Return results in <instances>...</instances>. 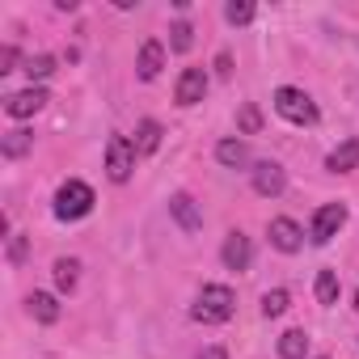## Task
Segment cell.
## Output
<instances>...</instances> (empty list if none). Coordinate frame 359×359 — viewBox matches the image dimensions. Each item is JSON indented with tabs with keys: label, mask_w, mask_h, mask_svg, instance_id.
Segmentation results:
<instances>
[{
	"label": "cell",
	"mask_w": 359,
	"mask_h": 359,
	"mask_svg": "<svg viewBox=\"0 0 359 359\" xmlns=\"http://www.w3.org/2000/svg\"><path fill=\"white\" fill-rule=\"evenodd\" d=\"M195 321H208V325H220V321H229L233 313H237V296H233V287H224V283H208L203 292H199V300H195Z\"/></svg>",
	"instance_id": "obj_1"
},
{
	"label": "cell",
	"mask_w": 359,
	"mask_h": 359,
	"mask_svg": "<svg viewBox=\"0 0 359 359\" xmlns=\"http://www.w3.org/2000/svg\"><path fill=\"white\" fill-rule=\"evenodd\" d=\"M275 110H279L287 123H296V127L317 123V106H313V97H309L304 89H292V85L275 89Z\"/></svg>",
	"instance_id": "obj_2"
},
{
	"label": "cell",
	"mask_w": 359,
	"mask_h": 359,
	"mask_svg": "<svg viewBox=\"0 0 359 359\" xmlns=\"http://www.w3.org/2000/svg\"><path fill=\"white\" fill-rule=\"evenodd\" d=\"M93 212V191L85 187V182H64L60 191H55V216L60 220H81V216H89Z\"/></svg>",
	"instance_id": "obj_3"
},
{
	"label": "cell",
	"mask_w": 359,
	"mask_h": 359,
	"mask_svg": "<svg viewBox=\"0 0 359 359\" xmlns=\"http://www.w3.org/2000/svg\"><path fill=\"white\" fill-rule=\"evenodd\" d=\"M135 169V148L127 135H110L106 144V173H110V182H127Z\"/></svg>",
	"instance_id": "obj_4"
},
{
	"label": "cell",
	"mask_w": 359,
	"mask_h": 359,
	"mask_svg": "<svg viewBox=\"0 0 359 359\" xmlns=\"http://www.w3.org/2000/svg\"><path fill=\"white\" fill-rule=\"evenodd\" d=\"M47 102H51V93L39 89V85H30V89H22V93H9V97H5V114H9V118H30V114H39Z\"/></svg>",
	"instance_id": "obj_5"
},
{
	"label": "cell",
	"mask_w": 359,
	"mask_h": 359,
	"mask_svg": "<svg viewBox=\"0 0 359 359\" xmlns=\"http://www.w3.org/2000/svg\"><path fill=\"white\" fill-rule=\"evenodd\" d=\"M342 224H346V208H342V203H325V208H317L309 237H313L317 245H325L330 237H338V229H342Z\"/></svg>",
	"instance_id": "obj_6"
},
{
	"label": "cell",
	"mask_w": 359,
	"mask_h": 359,
	"mask_svg": "<svg viewBox=\"0 0 359 359\" xmlns=\"http://www.w3.org/2000/svg\"><path fill=\"white\" fill-rule=\"evenodd\" d=\"M250 173H254V191L266 195V199H279L283 187H287V173H283V165H275V161H258Z\"/></svg>",
	"instance_id": "obj_7"
},
{
	"label": "cell",
	"mask_w": 359,
	"mask_h": 359,
	"mask_svg": "<svg viewBox=\"0 0 359 359\" xmlns=\"http://www.w3.org/2000/svg\"><path fill=\"white\" fill-rule=\"evenodd\" d=\"M203 93H208V72L203 68H187L182 76H177V89H173L177 106H199Z\"/></svg>",
	"instance_id": "obj_8"
},
{
	"label": "cell",
	"mask_w": 359,
	"mask_h": 359,
	"mask_svg": "<svg viewBox=\"0 0 359 359\" xmlns=\"http://www.w3.org/2000/svg\"><path fill=\"white\" fill-rule=\"evenodd\" d=\"M266 233H271V245H275L279 254H296V250L304 245V233H300V224H296V220H287V216H275Z\"/></svg>",
	"instance_id": "obj_9"
},
{
	"label": "cell",
	"mask_w": 359,
	"mask_h": 359,
	"mask_svg": "<svg viewBox=\"0 0 359 359\" xmlns=\"http://www.w3.org/2000/svg\"><path fill=\"white\" fill-rule=\"evenodd\" d=\"M220 258H224L229 271H250V262H254V245H250V237H245V233H229Z\"/></svg>",
	"instance_id": "obj_10"
},
{
	"label": "cell",
	"mask_w": 359,
	"mask_h": 359,
	"mask_svg": "<svg viewBox=\"0 0 359 359\" xmlns=\"http://www.w3.org/2000/svg\"><path fill=\"white\" fill-rule=\"evenodd\" d=\"M169 216L182 224L187 233H199V229H203V216H199V208H195V199H191L187 191H177V195L169 199Z\"/></svg>",
	"instance_id": "obj_11"
},
{
	"label": "cell",
	"mask_w": 359,
	"mask_h": 359,
	"mask_svg": "<svg viewBox=\"0 0 359 359\" xmlns=\"http://www.w3.org/2000/svg\"><path fill=\"white\" fill-rule=\"evenodd\" d=\"M161 68H165V47H161L156 39H148V43L140 47L135 76H140V81H156V76H161Z\"/></svg>",
	"instance_id": "obj_12"
},
{
	"label": "cell",
	"mask_w": 359,
	"mask_h": 359,
	"mask_svg": "<svg viewBox=\"0 0 359 359\" xmlns=\"http://www.w3.org/2000/svg\"><path fill=\"white\" fill-rule=\"evenodd\" d=\"M359 165V140H342L330 156H325V169H334V173H351Z\"/></svg>",
	"instance_id": "obj_13"
},
{
	"label": "cell",
	"mask_w": 359,
	"mask_h": 359,
	"mask_svg": "<svg viewBox=\"0 0 359 359\" xmlns=\"http://www.w3.org/2000/svg\"><path fill=\"white\" fill-rule=\"evenodd\" d=\"M131 148H135V156H148V152H156V148H161V123L144 118V123L135 127V140H131Z\"/></svg>",
	"instance_id": "obj_14"
},
{
	"label": "cell",
	"mask_w": 359,
	"mask_h": 359,
	"mask_svg": "<svg viewBox=\"0 0 359 359\" xmlns=\"http://www.w3.org/2000/svg\"><path fill=\"white\" fill-rule=\"evenodd\" d=\"M216 161L229 165V169L250 165V148H245V140H220V144H216Z\"/></svg>",
	"instance_id": "obj_15"
},
{
	"label": "cell",
	"mask_w": 359,
	"mask_h": 359,
	"mask_svg": "<svg viewBox=\"0 0 359 359\" xmlns=\"http://www.w3.org/2000/svg\"><path fill=\"white\" fill-rule=\"evenodd\" d=\"M26 309H30V317L43 321V325L60 321V304H55V296H47V292H34V296L26 300Z\"/></svg>",
	"instance_id": "obj_16"
},
{
	"label": "cell",
	"mask_w": 359,
	"mask_h": 359,
	"mask_svg": "<svg viewBox=\"0 0 359 359\" xmlns=\"http://www.w3.org/2000/svg\"><path fill=\"white\" fill-rule=\"evenodd\" d=\"M279 355H283V359H304V355H309V334H304V330L279 334Z\"/></svg>",
	"instance_id": "obj_17"
},
{
	"label": "cell",
	"mask_w": 359,
	"mask_h": 359,
	"mask_svg": "<svg viewBox=\"0 0 359 359\" xmlns=\"http://www.w3.org/2000/svg\"><path fill=\"white\" fill-rule=\"evenodd\" d=\"M30 148H34V135L22 131V127H18V131H5V140H0V152H5L9 161H13V156H26Z\"/></svg>",
	"instance_id": "obj_18"
},
{
	"label": "cell",
	"mask_w": 359,
	"mask_h": 359,
	"mask_svg": "<svg viewBox=\"0 0 359 359\" xmlns=\"http://www.w3.org/2000/svg\"><path fill=\"white\" fill-rule=\"evenodd\" d=\"M76 279H81V262H76V258H60V262H55V283H60V292H72Z\"/></svg>",
	"instance_id": "obj_19"
},
{
	"label": "cell",
	"mask_w": 359,
	"mask_h": 359,
	"mask_svg": "<svg viewBox=\"0 0 359 359\" xmlns=\"http://www.w3.org/2000/svg\"><path fill=\"white\" fill-rule=\"evenodd\" d=\"M313 292H317V300H321V304H338V275H334V271H317Z\"/></svg>",
	"instance_id": "obj_20"
},
{
	"label": "cell",
	"mask_w": 359,
	"mask_h": 359,
	"mask_svg": "<svg viewBox=\"0 0 359 359\" xmlns=\"http://www.w3.org/2000/svg\"><path fill=\"white\" fill-rule=\"evenodd\" d=\"M224 18H229V26H250L254 22V5L250 0H233V5H224Z\"/></svg>",
	"instance_id": "obj_21"
},
{
	"label": "cell",
	"mask_w": 359,
	"mask_h": 359,
	"mask_svg": "<svg viewBox=\"0 0 359 359\" xmlns=\"http://www.w3.org/2000/svg\"><path fill=\"white\" fill-rule=\"evenodd\" d=\"M51 72H55V60H51V55H30V60H26V76H30V81H47Z\"/></svg>",
	"instance_id": "obj_22"
},
{
	"label": "cell",
	"mask_w": 359,
	"mask_h": 359,
	"mask_svg": "<svg viewBox=\"0 0 359 359\" xmlns=\"http://www.w3.org/2000/svg\"><path fill=\"white\" fill-rule=\"evenodd\" d=\"M287 300H292V296H287L283 287L266 292V296H262V317H279V313H287Z\"/></svg>",
	"instance_id": "obj_23"
},
{
	"label": "cell",
	"mask_w": 359,
	"mask_h": 359,
	"mask_svg": "<svg viewBox=\"0 0 359 359\" xmlns=\"http://www.w3.org/2000/svg\"><path fill=\"white\" fill-rule=\"evenodd\" d=\"M191 43H195V30H191L187 22H177V26L169 30V47H173V51H191Z\"/></svg>",
	"instance_id": "obj_24"
},
{
	"label": "cell",
	"mask_w": 359,
	"mask_h": 359,
	"mask_svg": "<svg viewBox=\"0 0 359 359\" xmlns=\"http://www.w3.org/2000/svg\"><path fill=\"white\" fill-rule=\"evenodd\" d=\"M237 123H241V131H245V135H254V131H262V110H258V106H241Z\"/></svg>",
	"instance_id": "obj_25"
},
{
	"label": "cell",
	"mask_w": 359,
	"mask_h": 359,
	"mask_svg": "<svg viewBox=\"0 0 359 359\" xmlns=\"http://www.w3.org/2000/svg\"><path fill=\"white\" fill-rule=\"evenodd\" d=\"M13 64H18V47H0V76L13 72Z\"/></svg>",
	"instance_id": "obj_26"
},
{
	"label": "cell",
	"mask_w": 359,
	"mask_h": 359,
	"mask_svg": "<svg viewBox=\"0 0 359 359\" xmlns=\"http://www.w3.org/2000/svg\"><path fill=\"white\" fill-rule=\"evenodd\" d=\"M22 258H26V237H13V241H9V262L18 266Z\"/></svg>",
	"instance_id": "obj_27"
},
{
	"label": "cell",
	"mask_w": 359,
	"mask_h": 359,
	"mask_svg": "<svg viewBox=\"0 0 359 359\" xmlns=\"http://www.w3.org/2000/svg\"><path fill=\"white\" fill-rule=\"evenodd\" d=\"M199 359H229V351H224V346H203Z\"/></svg>",
	"instance_id": "obj_28"
},
{
	"label": "cell",
	"mask_w": 359,
	"mask_h": 359,
	"mask_svg": "<svg viewBox=\"0 0 359 359\" xmlns=\"http://www.w3.org/2000/svg\"><path fill=\"white\" fill-rule=\"evenodd\" d=\"M355 313H359V292H355Z\"/></svg>",
	"instance_id": "obj_29"
}]
</instances>
